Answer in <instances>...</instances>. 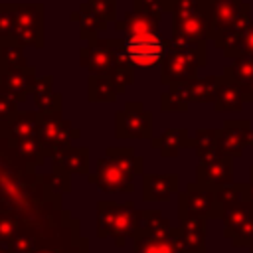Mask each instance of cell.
<instances>
[{"label":"cell","mask_w":253,"mask_h":253,"mask_svg":"<svg viewBox=\"0 0 253 253\" xmlns=\"http://www.w3.org/2000/svg\"><path fill=\"white\" fill-rule=\"evenodd\" d=\"M32 95H34V103H36L38 111L61 109L63 95L53 91V75H42V77H38Z\"/></svg>","instance_id":"obj_29"},{"label":"cell","mask_w":253,"mask_h":253,"mask_svg":"<svg viewBox=\"0 0 253 253\" xmlns=\"http://www.w3.org/2000/svg\"><path fill=\"white\" fill-rule=\"evenodd\" d=\"M18 115V101L12 97V95H8V93H0V121H10V119H14Z\"/></svg>","instance_id":"obj_44"},{"label":"cell","mask_w":253,"mask_h":253,"mask_svg":"<svg viewBox=\"0 0 253 253\" xmlns=\"http://www.w3.org/2000/svg\"><path fill=\"white\" fill-rule=\"evenodd\" d=\"M231 79H235L245 95L247 103H253V57H237L231 65L223 69Z\"/></svg>","instance_id":"obj_28"},{"label":"cell","mask_w":253,"mask_h":253,"mask_svg":"<svg viewBox=\"0 0 253 253\" xmlns=\"http://www.w3.org/2000/svg\"><path fill=\"white\" fill-rule=\"evenodd\" d=\"M225 213L217 188L204 186L200 182H192L178 196V217H202V219H221Z\"/></svg>","instance_id":"obj_9"},{"label":"cell","mask_w":253,"mask_h":253,"mask_svg":"<svg viewBox=\"0 0 253 253\" xmlns=\"http://www.w3.org/2000/svg\"><path fill=\"white\" fill-rule=\"evenodd\" d=\"M43 16L45 6L42 2L14 4V42L22 47L32 45L36 49H43Z\"/></svg>","instance_id":"obj_11"},{"label":"cell","mask_w":253,"mask_h":253,"mask_svg":"<svg viewBox=\"0 0 253 253\" xmlns=\"http://www.w3.org/2000/svg\"><path fill=\"white\" fill-rule=\"evenodd\" d=\"M87 95H89L91 103H115L119 93L115 91L111 77H107V75H89Z\"/></svg>","instance_id":"obj_32"},{"label":"cell","mask_w":253,"mask_h":253,"mask_svg":"<svg viewBox=\"0 0 253 253\" xmlns=\"http://www.w3.org/2000/svg\"><path fill=\"white\" fill-rule=\"evenodd\" d=\"M208 63L206 42L192 43L182 38L168 40V51L160 61V83L162 85H176L198 77V69Z\"/></svg>","instance_id":"obj_4"},{"label":"cell","mask_w":253,"mask_h":253,"mask_svg":"<svg viewBox=\"0 0 253 253\" xmlns=\"http://www.w3.org/2000/svg\"><path fill=\"white\" fill-rule=\"evenodd\" d=\"M150 144L154 150H158L160 156L172 158V156H178L180 150L192 148V136L186 128H168L160 136L150 138Z\"/></svg>","instance_id":"obj_24"},{"label":"cell","mask_w":253,"mask_h":253,"mask_svg":"<svg viewBox=\"0 0 253 253\" xmlns=\"http://www.w3.org/2000/svg\"><path fill=\"white\" fill-rule=\"evenodd\" d=\"M121 61H130L125 49V40H89L85 47L79 49V65H83L89 75H111Z\"/></svg>","instance_id":"obj_8"},{"label":"cell","mask_w":253,"mask_h":253,"mask_svg":"<svg viewBox=\"0 0 253 253\" xmlns=\"http://www.w3.org/2000/svg\"><path fill=\"white\" fill-rule=\"evenodd\" d=\"M132 253H188L180 229L172 227L160 210H138V223L132 233Z\"/></svg>","instance_id":"obj_3"},{"label":"cell","mask_w":253,"mask_h":253,"mask_svg":"<svg viewBox=\"0 0 253 253\" xmlns=\"http://www.w3.org/2000/svg\"><path fill=\"white\" fill-rule=\"evenodd\" d=\"M115 136L126 138H152V113L138 101H128L125 109L115 113Z\"/></svg>","instance_id":"obj_12"},{"label":"cell","mask_w":253,"mask_h":253,"mask_svg":"<svg viewBox=\"0 0 253 253\" xmlns=\"http://www.w3.org/2000/svg\"><path fill=\"white\" fill-rule=\"evenodd\" d=\"M109 77H111V81H113L115 91H117L119 95L125 93V91L134 83V65H132V61H121V63L113 69V73H111Z\"/></svg>","instance_id":"obj_35"},{"label":"cell","mask_w":253,"mask_h":253,"mask_svg":"<svg viewBox=\"0 0 253 253\" xmlns=\"http://www.w3.org/2000/svg\"><path fill=\"white\" fill-rule=\"evenodd\" d=\"M61 196L51 174H38L36 166L28 164L6 136H0V211L24 223L45 225L63 211Z\"/></svg>","instance_id":"obj_1"},{"label":"cell","mask_w":253,"mask_h":253,"mask_svg":"<svg viewBox=\"0 0 253 253\" xmlns=\"http://www.w3.org/2000/svg\"><path fill=\"white\" fill-rule=\"evenodd\" d=\"M162 14L160 12H136L130 10L125 14L123 20L115 22V30L123 32L126 38L128 36H142V34H150L158 30Z\"/></svg>","instance_id":"obj_20"},{"label":"cell","mask_w":253,"mask_h":253,"mask_svg":"<svg viewBox=\"0 0 253 253\" xmlns=\"http://www.w3.org/2000/svg\"><path fill=\"white\" fill-rule=\"evenodd\" d=\"M217 198L223 206V210L239 204L245 200V184H227V186H221L217 188Z\"/></svg>","instance_id":"obj_38"},{"label":"cell","mask_w":253,"mask_h":253,"mask_svg":"<svg viewBox=\"0 0 253 253\" xmlns=\"http://www.w3.org/2000/svg\"><path fill=\"white\" fill-rule=\"evenodd\" d=\"M36 128H38V111H18V115L10 121H6L4 125V134L10 142L22 140V138H30L36 136Z\"/></svg>","instance_id":"obj_27"},{"label":"cell","mask_w":253,"mask_h":253,"mask_svg":"<svg viewBox=\"0 0 253 253\" xmlns=\"http://www.w3.org/2000/svg\"><path fill=\"white\" fill-rule=\"evenodd\" d=\"M188 105H190V101L180 91H176L172 87L160 95V111H164V113H184V111H188Z\"/></svg>","instance_id":"obj_37"},{"label":"cell","mask_w":253,"mask_h":253,"mask_svg":"<svg viewBox=\"0 0 253 253\" xmlns=\"http://www.w3.org/2000/svg\"><path fill=\"white\" fill-rule=\"evenodd\" d=\"M245 146H253V128L245 121H225L219 128V152L225 156H241Z\"/></svg>","instance_id":"obj_15"},{"label":"cell","mask_w":253,"mask_h":253,"mask_svg":"<svg viewBox=\"0 0 253 253\" xmlns=\"http://www.w3.org/2000/svg\"><path fill=\"white\" fill-rule=\"evenodd\" d=\"M69 18H71L73 22H79V34H81V38L87 40V42H89V40H97V34H99V32H105V30L109 28V22L103 20V18L95 12L91 0L81 2V4H79V10H77V12H71Z\"/></svg>","instance_id":"obj_23"},{"label":"cell","mask_w":253,"mask_h":253,"mask_svg":"<svg viewBox=\"0 0 253 253\" xmlns=\"http://www.w3.org/2000/svg\"><path fill=\"white\" fill-rule=\"evenodd\" d=\"M0 253H12V251H10V249H8V247H6V245H4V247H2V245H0Z\"/></svg>","instance_id":"obj_46"},{"label":"cell","mask_w":253,"mask_h":253,"mask_svg":"<svg viewBox=\"0 0 253 253\" xmlns=\"http://www.w3.org/2000/svg\"><path fill=\"white\" fill-rule=\"evenodd\" d=\"M176 0H132V10L136 12H174Z\"/></svg>","instance_id":"obj_41"},{"label":"cell","mask_w":253,"mask_h":253,"mask_svg":"<svg viewBox=\"0 0 253 253\" xmlns=\"http://www.w3.org/2000/svg\"><path fill=\"white\" fill-rule=\"evenodd\" d=\"M89 148L87 146H65L51 154L53 166L67 174H87L89 176Z\"/></svg>","instance_id":"obj_21"},{"label":"cell","mask_w":253,"mask_h":253,"mask_svg":"<svg viewBox=\"0 0 253 253\" xmlns=\"http://www.w3.org/2000/svg\"><path fill=\"white\" fill-rule=\"evenodd\" d=\"M2 65H28L24 47L16 42H0V67Z\"/></svg>","instance_id":"obj_36"},{"label":"cell","mask_w":253,"mask_h":253,"mask_svg":"<svg viewBox=\"0 0 253 253\" xmlns=\"http://www.w3.org/2000/svg\"><path fill=\"white\" fill-rule=\"evenodd\" d=\"M243 103H247V101H245V95H243L239 83L235 79H231L227 73H221V83H219V89H217V97L213 101V109L217 113L241 111Z\"/></svg>","instance_id":"obj_26"},{"label":"cell","mask_w":253,"mask_h":253,"mask_svg":"<svg viewBox=\"0 0 253 253\" xmlns=\"http://www.w3.org/2000/svg\"><path fill=\"white\" fill-rule=\"evenodd\" d=\"M180 239L188 253H206V219L184 217L180 219Z\"/></svg>","instance_id":"obj_25"},{"label":"cell","mask_w":253,"mask_h":253,"mask_svg":"<svg viewBox=\"0 0 253 253\" xmlns=\"http://www.w3.org/2000/svg\"><path fill=\"white\" fill-rule=\"evenodd\" d=\"M249 174H251V180H249V182L245 184V200L253 204V166H251Z\"/></svg>","instance_id":"obj_45"},{"label":"cell","mask_w":253,"mask_h":253,"mask_svg":"<svg viewBox=\"0 0 253 253\" xmlns=\"http://www.w3.org/2000/svg\"><path fill=\"white\" fill-rule=\"evenodd\" d=\"M251 217H253V204L247 202V200H243V202H239V204L227 208L225 213H223V217H221V219H223V235H225L227 239H231L233 233H235L243 223H247Z\"/></svg>","instance_id":"obj_30"},{"label":"cell","mask_w":253,"mask_h":253,"mask_svg":"<svg viewBox=\"0 0 253 253\" xmlns=\"http://www.w3.org/2000/svg\"><path fill=\"white\" fill-rule=\"evenodd\" d=\"M22 221L6 211H0V245H10V241L14 239V235L20 231Z\"/></svg>","instance_id":"obj_39"},{"label":"cell","mask_w":253,"mask_h":253,"mask_svg":"<svg viewBox=\"0 0 253 253\" xmlns=\"http://www.w3.org/2000/svg\"><path fill=\"white\" fill-rule=\"evenodd\" d=\"M215 47H219L225 57H253V20L245 28L219 40Z\"/></svg>","instance_id":"obj_22"},{"label":"cell","mask_w":253,"mask_h":253,"mask_svg":"<svg viewBox=\"0 0 253 253\" xmlns=\"http://www.w3.org/2000/svg\"><path fill=\"white\" fill-rule=\"evenodd\" d=\"M172 36L192 43L208 42V12L172 14Z\"/></svg>","instance_id":"obj_17"},{"label":"cell","mask_w":253,"mask_h":253,"mask_svg":"<svg viewBox=\"0 0 253 253\" xmlns=\"http://www.w3.org/2000/svg\"><path fill=\"white\" fill-rule=\"evenodd\" d=\"M233 180V158L219 154L211 158H204L196 166V182L210 186V188H221L231 184Z\"/></svg>","instance_id":"obj_16"},{"label":"cell","mask_w":253,"mask_h":253,"mask_svg":"<svg viewBox=\"0 0 253 253\" xmlns=\"http://www.w3.org/2000/svg\"><path fill=\"white\" fill-rule=\"evenodd\" d=\"M192 148L198 154V160L219 156V128H198L192 138Z\"/></svg>","instance_id":"obj_31"},{"label":"cell","mask_w":253,"mask_h":253,"mask_svg":"<svg viewBox=\"0 0 253 253\" xmlns=\"http://www.w3.org/2000/svg\"><path fill=\"white\" fill-rule=\"evenodd\" d=\"M0 42H14V4H0Z\"/></svg>","instance_id":"obj_40"},{"label":"cell","mask_w":253,"mask_h":253,"mask_svg":"<svg viewBox=\"0 0 253 253\" xmlns=\"http://www.w3.org/2000/svg\"><path fill=\"white\" fill-rule=\"evenodd\" d=\"M231 243H233V247H245V245L253 247V217H251L247 223H243V225L233 233Z\"/></svg>","instance_id":"obj_43"},{"label":"cell","mask_w":253,"mask_h":253,"mask_svg":"<svg viewBox=\"0 0 253 253\" xmlns=\"http://www.w3.org/2000/svg\"><path fill=\"white\" fill-rule=\"evenodd\" d=\"M81 223L63 210L45 225H40L34 253H89V239L79 233Z\"/></svg>","instance_id":"obj_5"},{"label":"cell","mask_w":253,"mask_h":253,"mask_svg":"<svg viewBox=\"0 0 253 253\" xmlns=\"http://www.w3.org/2000/svg\"><path fill=\"white\" fill-rule=\"evenodd\" d=\"M180 190L178 174H142V200L168 202Z\"/></svg>","instance_id":"obj_18"},{"label":"cell","mask_w":253,"mask_h":253,"mask_svg":"<svg viewBox=\"0 0 253 253\" xmlns=\"http://www.w3.org/2000/svg\"><path fill=\"white\" fill-rule=\"evenodd\" d=\"M38 73L34 65H2L0 67V89L12 95L18 103H24L34 93Z\"/></svg>","instance_id":"obj_14"},{"label":"cell","mask_w":253,"mask_h":253,"mask_svg":"<svg viewBox=\"0 0 253 253\" xmlns=\"http://www.w3.org/2000/svg\"><path fill=\"white\" fill-rule=\"evenodd\" d=\"M95 12L107 20V22H117V0H91Z\"/></svg>","instance_id":"obj_42"},{"label":"cell","mask_w":253,"mask_h":253,"mask_svg":"<svg viewBox=\"0 0 253 253\" xmlns=\"http://www.w3.org/2000/svg\"><path fill=\"white\" fill-rule=\"evenodd\" d=\"M249 253H253V247H251V251H249Z\"/></svg>","instance_id":"obj_48"},{"label":"cell","mask_w":253,"mask_h":253,"mask_svg":"<svg viewBox=\"0 0 253 253\" xmlns=\"http://www.w3.org/2000/svg\"><path fill=\"white\" fill-rule=\"evenodd\" d=\"M38 231H40V225L22 221L20 231L14 235V239L10 241L8 249L12 253H34L36 245H38Z\"/></svg>","instance_id":"obj_33"},{"label":"cell","mask_w":253,"mask_h":253,"mask_svg":"<svg viewBox=\"0 0 253 253\" xmlns=\"http://www.w3.org/2000/svg\"><path fill=\"white\" fill-rule=\"evenodd\" d=\"M36 136L47 156L55 154L57 150L69 146L71 140L81 138V130L73 128L67 119H63L61 109L51 111H38V128Z\"/></svg>","instance_id":"obj_10"},{"label":"cell","mask_w":253,"mask_h":253,"mask_svg":"<svg viewBox=\"0 0 253 253\" xmlns=\"http://www.w3.org/2000/svg\"><path fill=\"white\" fill-rule=\"evenodd\" d=\"M125 49L132 65L152 67L164 59L168 51V40H164L158 30L142 36H128L125 38Z\"/></svg>","instance_id":"obj_13"},{"label":"cell","mask_w":253,"mask_h":253,"mask_svg":"<svg viewBox=\"0 0 253 253\" xmlns=\"http://www.w3.org/2000/svg\"><path fill=\"white\" fill-rule=\"evenodd\" d=\"M138 223V210L134 202L117 204L109 200L97 202V237H113L117 247H125L126 237H132Z\"/></svg>","instance_id":"obj_6"},{"label":"cell","mask_w":253,"mask_h":253,"mask_svg":"<svg viewBox=\"0 0 253 253\" xmlns=\"http://www.w3.org/2000/svg\"><path fill=\"white\" fill-rule=\"evenodd\" d=\"M4 125H6V123H4V121H0V136L4 134Z\"/></svg>","instance_id":"obj_47"},{"label":"cell","mask_w":253,"mask_h":253,"mask_svg":"<svg viewBox=\"0 0 253 253\" xmlns=\"http://www.w3.org/2000/svg\"><path fill=\"white\" fill-rule=\"evenodd\" d=\"M219 83H221V75H208V77H194L190 81L176 83L170 87L180 91L190 103H213L217 97Z\"/></svg>","instance_id":"obj_19"},{"label":"cell","mask_w":253,"mask_h":253,"mask_svg":"<svg viewBox=\"0 0 253 253\" xmlns=\"http://www.w3.org/2000/svg\"><path fill=\"white\" fill-rule=\"evenodd\" d=\"M251 22V4L245 0H210L208 6V40L213 45L225 36L245 28Z\"/></svg>","instance_id":"obj_7"},{"label":"cell","mask_w":253,"mask_h":253,"mask_svg":"<svg viewBox=\"0 0 253 253\" xmlns=\"http://www.w3.org/2000/svg\"><path fill=\"white\" fill-rule=\"evenodd\" d=\"M144 174V158L130 146H109L105 156L97 160L95 174H89V184L105 194L134 192V176Z\"/></svg>","instance_id":"obj_2"},{"label":"cell","mask_w":253,"mask_h":253,"mask_svg":"<svg viewBox=\"0 0 253 253\" xmlns=\"http://www.w3.org/2000/svg\"><path fill=\"white\" fill-rule=\"evenodd\" d=\"M14 146V150L28 162V164H34V166H42L47 158V154L43 152L38 136H30V138H22V140H16V142H10Z\"/></svg>","instance_id":"obj_34"}]
</instances>
